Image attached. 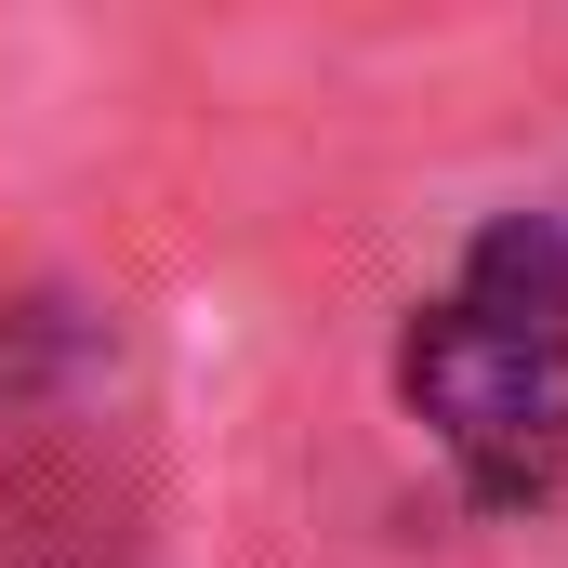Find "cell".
<instances>
[{
  "label": "cell",
  "mask_w": 568,
  "mask_h": 568,
  "mask_svg": "<svg viewBox=\"0 0 568 568\" xmlns=\"http://www.w3.org/2000/svg\"><path fill=\"white\" fill-rule=\"evenodd\" d=\"M397 397L424 410V436L463 463L476 503H529L568 476V331H516V317H476L463 291L410 317L397 344Z\"/></svg>",
  "instance_id": "1"
},
{
  "label": "cell",
  "mask_w": 568,
  "mask_h": 568,
  "mask_svg": "<svg viewBox=\"0 0 568 568\" xmlns=\"http://www.w3.org/2000/svg\"><path fill=\"white\" fill-rule=\"evenodd\" d=\"M463 304H476V317H516V331H568V239L542 212H503V225L463 252Z\"/></svg>",
  "instance_id": "2"
}]
</instances>
